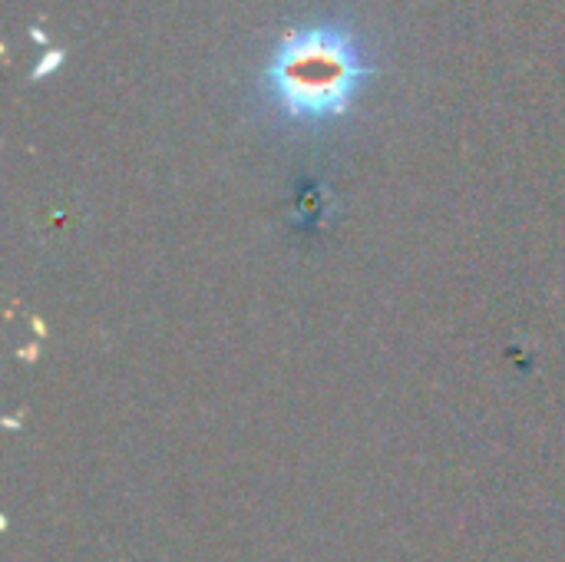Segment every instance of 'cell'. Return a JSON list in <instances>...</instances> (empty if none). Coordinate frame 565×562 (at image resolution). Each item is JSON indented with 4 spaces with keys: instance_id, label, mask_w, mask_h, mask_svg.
Returning <instances> with one entry per match:
<instances>
[{
    "instance_id": "obj_1",
    "label": "cell",
    "mask_w": 565,
    "mask_h": 562,
    "mask_svg": "<svg viewBox=\"0 0 565 562\" xmlns=\"http://www.w3.org/2000/svg\"><path fill=\"white\" fill-rule=\"evenodd\" d=\"M371 73L348 23H311L281 36L265 66V86L285 116L328 123L351 109Z\"/></svg>"
}]
</instances>
